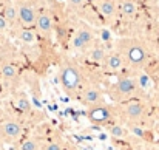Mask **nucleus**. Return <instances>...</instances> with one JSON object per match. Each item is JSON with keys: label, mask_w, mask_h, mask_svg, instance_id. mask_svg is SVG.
Segmentation results:
<instances>
[{"label": "nucleus", "mask_w": 159, "mask_h": 150, "mask_svg": "<svg viewBox=\"0 0 159 150\" xmlns=\"http://www.w3.org/2000/svg\"><path fill=\"white\" fill-rule=\"evenodd\" d=\"M114 50H117L127 62L130 71L145 70L152 60V51L148 45L134 37H122L114 42Z\"/></svg>", "instance_id": "1"}, {"label": "nucleus", "mask_w": 159, "mask_h": 150, "mask_svg": "<svg viewBox=\"0 0 159 150\" xmlns=\"http://www.w3.org/2000/svg\"><path fill=\"white\" fill-rule=\"evenodd\" d=\"M59 82L63 93L73 99H77L80 91L90 82L85 76L84 68L73 59L66 57L59 65Z\"/></svg>", "instance_id": "2"}, {"label": "nucleus", "mask_w": 159, "mask_h": 150, "mask_svg": "<svg viewBox=\"0 0 159 150\" xmlns=\"http://www.w3.org/2000/svg\"><path fill=\"white\" fill-rule=\"evenodd\" d=\"M114 113L119 122H122L124 125L130 127H139L141 124H144V121L148 116V104L142 98H136V99H130L120 104H114Z\"/></svg>", "instance_id": "3"}, {"label": "nucleus", "mask_w": 159, "mask_h": 150, "mask_svg": "<svg viewBox=\"0 0 159 150\" xmlns=\"http://www.w3.org/2000/svg\"><path fill=\"white\" fill-rule=\"evenodd\" d=\"M107 95L114 104H120V102L136 99V98L144 99V96H145L144 91L141 90L133 71H125V73L119 74L117 81L108 87Z\"/></svg>", "instance_id": "4"}, {"label": "nucleus", "mask_w": 159, "mask_h": 150, "mask_svg": "<svg viewBox=\"0 0 159 150\" xmlns=\"http://www.w3.org/2000/svg\"><path fill=\"white\" fill-rule=\"evenodd\" d=\"M96 42H98L96 31L90 25H87L84 22H79V25L74 28V31L70 37V50L74 51V53H79V54H84Z\"/></svg>", "instance_id": "5"}, {"label": "nucleus", "mask_w": 159, "mask_h": 150, "mask_svg": "<svg viewBox=\"0 0 159 150\" xmlns=\"http://www.w3.org/2000/svg\"><path fill=\"white\" fill-rule=\"evenodd\" d=\"M34 31L37 33V36H40L43 40H51L54 34V17L53 12L50 9V6L42 5L39 6V12H37V19H36V25H34Z\"/></svg>", "instance_id": "6"}, {"label": "nucleus", "mask_w": 159, "mask_h": 150, "mask_svg": "<svg viewBox=\"0 0 159 150\" xmlns=\"http://www.w3.org/2000/svg\"><path fill=\"white\" fill-rule=\"evenodd\" d=\"M25 138V127L17 119H3L0 121V139L3 143L16 144Z\"/></svg>", "instance_id": "7"}, {"label": "nucleus", "mask_w": 159, "mask_h": 150, "mask_svg": "<svg viewBox=\"0 0 159 150\" xmlns=\"http://www.w3.org/2000/svg\"><path fill=\"white\" fill-rule=\"evenodd\" d=\"M16 8H17L19 25L22 28H31V30H34L37 12H39V6L33 0H17L16 2Z\"/></svg>", "instance_id": "8"}, {"label": "nucleus", "mask_w": 159, "mask_h": 150, "mask_svg": "<svg viewBox=\"0 0 159 150\" xmlns=\"http://www.w3.org/2000/svg\"><path fill=\"white\" fill-rule=\"evenodd\" d=\"M87 118L94 125H107V127L117 121L116 113H114V107L108 105L107 102L102 104V105H96V107L87 108Z\"/></svg>", "instance_id": "9"}, {"label": "nucleus", "mask_w": 159, "mask_h": 150, "mask_svg": "<svg viewBox=\"0 0 159 150\" xmlns=\"http://www.w3.org/2000/svg\"><path fill=\"white\" fill-rule=\"evenodd\" d=\"M79 102L87 107V108H91V107H96V105H102L105 104V95L104 91L101 90V87L98 84H93V82H88L85 85V88L80 91L79 95Z\"/></svg>", "instance_id": "10"}, {"label": "nucleus", "mask_w": 159, "mask_h": 150, "mask_svg": "<svg viewBox=\"0 0 159 150\" xmlns=\"http://www.w3.org/2000/svg\"><path fill=\"white\" fill-rule=\"evenodd\" d=\"M93 6L101 16V19L111 25L119 19V11H117V3L116 0H93Z\"/></svg>", "instance_id": "11"}, {"label": "nucleus", "mask_w": 159, "mask_h": 150, "mask_svg": "<svg viewBox=\"0 0 159 150\" xmlns=\"http://www.w3.org/2000/svg\"><path fill=\"white\" fill-rule=\"evenodd\" d=\"M102 68H105V71L111 73V74H122L125 71H130L128 67H127L125 59L122 57V54L117 50H114V48L108 50Z\"/></svg>", "instance_id": "12"}, {"label": "nucleus", "mask_w": 159, "mask_h": 150, "mask_svg": "<svg viewBox=\"0 0 159 150\" xmlns=\"http://www.w3.org/2000/svg\"><path fill=\"white\" fill-rule=\"evenodd\" d=\"M107 53H108V48L98 40L90 50H87L84 53V57L87 59V62H90L93 65H98V67H102L107 57Z\"/></svg>", "instance_id": "13"}, {"label": "nucleus", "mask_w": 159, "mask_h": 150, "mask_svg": "<svg viewBox=\"0 0 159 150\" xmlns=\"http://www.w3.org/2000/svg\"><path fill=\"white\" fill-rule=\"evenodd\" d=\"M119 17L125 20H134L139 14V3L138 0H116Z\"/></svg>", "instance_id": "14"}, {"label": "nucleus", "mask_w": 159, "mask_h": 150, "mask_svg": "<svg viewBox=\"0 0 159 150\" xmlns=\"http://www.w3.org/2000/svg\"><path fill=\"white\" fill-rule=\"evenodd\" d=\"M42 141H43L42 136H25L20 141L17 150H40Z\"/></svg>", "instance_id": "15"}, {"label": "nucleus", "mask_w": 159, "mask_h": 150, "mask_svg": "<svg viewBox=\"0 0 159 150\" xmlns=\"http://www.w3.org/2000/svg\"><path fill=\"white\" fill-rule=\"evenodd\" d=\"M3 19L8 22L9 26H16L19 23V19H17V8H16V3H6L3 6V12H2Z\"/></svg>", "instance_id": "16"}, {"label": "nucleus", "mask_w": 159, "mask_h": 150, "mask_svg": "<svg viewBox=\"0 0 159 150\" xmlns=\"http://www.w3.org/2000/svg\"><path fill=\"white\" fill-rule=\"evenodd\" d=\"M0 74H2V77L6 79V81H14V79L19 77V70H17V67H16L14 63H9V62H8V63H3V65H2Z\"/></svg>", "instance_id": "17"}, {"label": "nucleus", "mask_w": 159, "mask_h": 150, "mask_svg": "<svg viewBox=\"0 0 159 150\" xmlns=\"http://www.w3.org/2000/svg\"><path fill=\"white\" fill-rule=\"evenodd\" d=\"M65 3L74 14H84L88 6V0H65Z\"/></svg>", "instance_id": "18"}, {"label": "nucleus", "mask_w": 159, "mask_h": 150, "mask_svg": "<svg viewBox=\"0 0 159 150\" xmlns=\"http://www.w3.org/2000/svg\"><path fill=\"white\" fill-rule=\"evenodd\" d=\"M40 150H65V147H63V144H62L60 139H56V138H43Z\"/></svg>", "instance_id": "19"}, {"label": "nucleus", "mask_w": 159, "mask_h": 150, "mask_svg": "<svg viewBox=\"0 0 159 150\" xmlns=\"http://www.w3.org/2000/svg\"><path fill=\"white\" fill-rule=\"evenodd\" d=\"M19 39H20L22 42H25V44H33V42H36V39H37V33H36L34 30H31V28H22V26H20Z\"/></svg>", "instance_id": "20"}, {"label": "nucleus", "mask_w": 159, "mask_h": 150, "mask_svg": "<svg viewBox=\"0 0 159 150\" xmlns=\"http://www.w3.org/2000/svg\"><path fill=\"white\" fill-rule=\"evenodd\" d=\"M9 28V25H8V22L3 19V16L0 14V31H6Z\"/></svg>", "instance_id": "21"}, {"label": "nucleus", "mask_w": 159, "mask_h": 150, "mask_svg": "<svg viewBox=\"0 0 159 150\" xmlns=\"http://www.w3.org/2000/svg\"><path fill=\"white\" fill-rule=\"evenodd\" d=\"M3 119H6V115H5V110L0 107V121H3Z\"/></svg>", "instance_id": "22"}]
</instances>
